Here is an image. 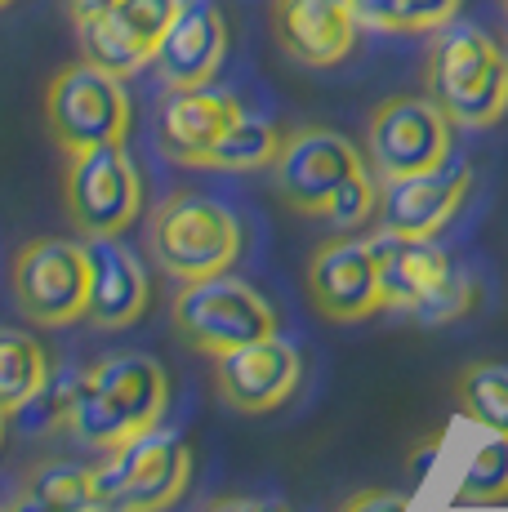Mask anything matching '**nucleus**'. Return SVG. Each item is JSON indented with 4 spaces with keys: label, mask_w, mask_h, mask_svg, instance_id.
Returning a JSON list of instances; mask_svg holds the SVG:
<instances>
[{
    "label": "nucleus",
    "mask_w": 508,
    "mask_h": 512,
    "mask_svg": "<svg viewBox=\"0 0 508 512\" xmlns=\"http://www.w3.org/2000/svg\"><path fill=\"white\" fill-rule=\"evenodd\" d=\"M170 410V374L152 352H107L67 388L63 419L76 441L112 450L161 428Z\"/></svg>",
    "instance_id": "f257e3e1"
},
{
    "label": "nucleus",
    "mask_w": 508,
    "mask_h": 512,
    "mask_svg": "<svg viewBox=\"0 0 508 512\" xmlns=\"http://www.w3.org/2000/svg\"><path fill=\"white\" fill-rule=\"evenodd\" d=\"M428 98L459 130H491L508 116V54L486 27L446 23L433 32L424 63Z\"/></svg>",
    "instance_id": "f03ea898"
},
{
    "label": "nucleus",
    "mask_w": 508,
    "mask_h": 512,
    "mask_svg": "<svg viewBox=\"0 0 508 512\" xmlns=\"http://www.w3.org/2000/svg\"><path fill=\"white\" fill-rule=\"evenodd\" d=\"M379 263L384 312H410L419 326H446L468 317L477 303V285L459 263L437 245V236H370Z\"/></svg>",
    "instance_id": "7ed1b4c3"
},
{
    "label": "nucleus",
    "mask_w": 508,
    "mask_h": 512,
    "mask_svg": "<svg viewBox=\"0 0 508 512\" xmlns=\"http://www.w3.org/2000/svg\"><path fill=\"white\" fill-rule=\"evenodd\" d=\"M152 259L179 285L223 277L241 259V223L228 205L210 201L201 192H174L156 205L148 228Z\"/></svg>",
    "instance_id": "20e7f679"
},
{
    "label": "nucleus",
    "mask_w": 508,
    "mask_h": 512,
    "mask_svg": "<svg viewBox=\"0 0 508 512\" xmlns=\"http://www.w3.org/2000/svg\"><path fill=\"white\" fill-rule=\"evenodd\" d=\"M192 468V446L170 428H152L125 446H112L94 468L99 512H170L188 495Z\"/></svg>",
    "instance_id": "39448f33"
},
{
    "label": "nucleus",
    "mask_w": 508,
    "mask_h": 512,
    "mask_svg": "<svg viewBox=\"0 0 508 512\" xmlns=\"http://www.w3.org/2000/svg\"><path fill=\"white\" fill-rule=\"evenodd\" d=\"M170 321L174 334L205 357H223V352H237L246 343L277 334V308L232 272L179 285L170 303Z\"/></svg>",
    "instance_id": "423d86ee"
},
{
    "label": "nucleus",
    "mask_w": 508,
    "mask_h": 512,
    "mask_svg": "<svg viewBox=\"0 0 508 512\" xmlns=\"http://www.w3.org/2000/svg\"><path fill=\"white\" fill-rule=\"evenodd\" d=\"M130 121L134 107L125 94V76L107 72L90 58L67 63L45 90V125H50L54 143L63 147V156L103 143H125Z\"/></svg>",
    "instance_id": "0eeeda50"
},
{
    "label": "nucleus",
    "mask_w": 508,
    "mask_h": 512,
    "mask_svg": "<svg viewBox=\"0 0 508 512\" xmlns=\"http://www.w3.org/2000/svg\"><path fill=\"white\" fill-rule=\"evenodd\" d=\"M14 303L32 326L63 330L90 317V254L85 241L67 236H41L14 254L9 268Z\"/></svg>",
    "instance_id": "6e6552de"
},
{
    "label": "nucleus",
    "mask_w": 508,
    "mask_h": 512,
    "mask_svg": "<svg viewBox=\"0 0 508 512\" xmlns=\"http://www.w3.org/2000/svg\"><path fill=\"white\" fill-rule=\"evenodd\" d=\"M63 205L81 236H121L143 214V179L125 143L85 147L67 156Z\"/></svg>",
    "instance_id": "1a4fd4ad"
},
{
    "label": "nucleus",
    "mask_w": 508,
    "mask_h": 512,
    "mask_svg": "<svg viewBox=\"0 0 508 512\" xmlns=\"http://www.w3.org/2000/svg\"><path fill=\"white\" fill-rule=\"evenodd\" d=\"M370 161L357 152L353 139L326 125H299L281 139V152L272 161L277 196L304 219H326L330 201L344 192L357 174H366Z\"/></svg>",
    "instance_id": "9d476101"
},
{
    "label": "nucleus",
    "mask_w": 508,
    "mask_h": 512,
    "mask_svg": "<svg viewBox=\"0 0 508 512\" xmlns=\"http://www.w3.org/2000/svg\"><path fill=\"white\" fill-rule=\"evenodd\" d=\"M455 125L428 94H397L370 112L366 161L375 179H406L451 161Z\"/></svg>",
    "instance_id": "9b49d317"
},
{
    "label": "nucleus",
    "mask_w": 508,
    "mask_h": 512,
    "mask_svg": "<svg viewBox=\"0 0 508 512\" xmlns=\"http://www.w3.org/2000/svg\"><path fill=\"white\" fill-rule=\"evenodd\" d=\"M308 299L335 326H357L384 312V294H379V263L370 241L353 232L326 236L308 259Z\"/></svg>",
    "instance_id": "f8f14e48"
},
{
    "label": "nucleus",
    "mask_w": 508,
    "mask_h": 512,
    "mask_svg": "<svg viewBox=\"0 0 508 512\" xmlns=\"http://www.w3.org/2000/svg\"><path fill=\"white\" fill-rule=\"evenodd\" d=\"M299 379H304V357H299L295 343L277 339V334L214 357V388L237 415H272V410H281L295 397Z\"/></svg>",
    "instance_id": "ddd939ff"
},
{
    "label": "nucleus",
    "mask_w": 508,
    "mask_h": 512,
    "mask_svg": "<svg viewBox=\"0 0 508 512\" xmlns=\"http://www.w3.org/2000/svg\"><path fill=\"white\" fill-rule=\"evenodd\" d=\"M179 9L183 0H116L99 18L81 23V54L116 76H134L156 58Z\"/></svg>",
    "instance_id": "4468645a"
},
{
    "label": "nucleus",
    "mask_w": 508,
    "mask_h": 512,
    "mask_svg": "<svg viewBox=\"0 0 508 512\" xmlns=\"http://www.w3.org/2000/svg\"><path fill=\"white\" fill-rule=\"evenodd\" d=\"M473 170L468 165H437L406 179H379V232L393 236H442L468 201Z\"/></svg>",
    "instance_id": "2eb2a0df"
},
{
    "label": "nucleus",
    "mask_w": 508,
    "mask_h": 512,
    "mask_svg": "<svg viewBox=\"0 0 508 512\" xmlns=\"http://www.w3.org/2000/svg\"><path fill=\"white\" fill-rule=\"evenodd\" d=\"M223 58H228V18H223V9L210 5V0H183L152 67L165 81V90H197V85H214Z\"/></svg>",
    "instance_id": "dca6fc26"
},
{
    "label": "nucleus",
    "mask_w": 508,
    "mask_h": 512,
    "mask_svg": "<svg viewBox=\"0 0 508 512\" xmlns=\"http://www.w3.org/2000/svg\"><path fill=\"white\" fill-rule=\"evenodd\" d=\"M90 254V317L94 330H130L152 303V277L121 236H85Z\"/></svg>",
    "instance_id": "f3484780"
},
{
    "label": "nucleus",
    "mask_w": 508,
    "mask_h": 512,
    "mask_svg": "<svg viewBox=\"0 0 508 512\" xmlns=\"http://www.w3.org/2000/svg\"><path fill=\"white\" fill-rule=\"evenodd\" d=\"M357 27L348 0H272V36L304 67L344 63L357 45Z\"/></svg>",
    "instance_id": "a211bd4d"
},
{
    "label": "nucleus",
    "mask_w": 508,
    "mask_h": 512,
    "mask_svg": "<svg viewBox=\"0 0 508 512\" xmlns=\"http://www.w3.org/2000/svg\"><path fill=\"white\" fill-rule=\"evenodd\" d=\"M246 107L232 94L214 90V85H197V90H170V98L161 103V125H156V139L161 152L174 165H197L205 170V156L214 152V143L228 134V125Z\"/></svg>",
    "instance_id": "6ab92c4d"
},
{
    "label": "nucleus",
    "mask_w": 508,
    "mask_h": 512,
    "mask_svg": "<svg viewBox=\"0 0 508 512\" xmlns=\"http://www.w3.org/2000/svg\"><path fill=\"white\" fill-rule=\"evenodd\" d=\"M45 392H50V352L27 330L0 326V410L18 415Z\"/></svg>",
    "instance_id": "aec40b11"
},
{
    "label": "nucleus",
    "mask_w": 508,
    "mask_h": 512,
    "mask_svg": "<svg viewBox=\"0 0 508 512\" xmlns=\"http://www.w3.org/2000/svg\"><path fill=\"white\" fill-rule=\"evenodd\" d=\"M281 139L286 134L259 112H241L237 121L228 125L214 152L205 156V170H232V174H246V170H272L281 152Z\"/></svg>",
    "instance_id": "412c9836"
},
{
    "label": "nucleus",
    "mask_w": 508,
    "mask_h": 512,
    "mask_svg": "<svg viewBox=\"0 0 508 512\" xmlns=\"http://www.w3.org/2000/svg\"><path fill=\"white\" fill-rule=\"evenodd\" d=\"M459 415L477 423L482 432L508 437V366L500 361H473L455 374Z\"/></svg>",
    "instance_id": "4be33fe9"
},
{
    "label": "nucleus",
    "mask_w": 508,
    "mask_h": 512,
    "mask_svg": "<svg viewBox=\"0 0 508 512\" xmlns=\"http://www.w3.org/2000/svg\"><path fill=\"white\" fill-rule=\"evenodd\" d=\"M23 490L54 512H99V481L94 468L76 464V459H41L27 472Z\"/></svg>",
    "instance_id": "5701e85b"
},
{
    "label": "nucleus",
    "mask_w": 508,
    "mask_h": 512,
    "mask_svg": "<svg viewBox=\"0 0 508 512\" xmlns=\"http://www.w3.org/2000/svg\"><path fill=\"white\" fill-rule=\"evenodd\" d=\"M451 504H459V508L508 504V437L486 432V441L473 450L464 477H459V490L451 495Z\"/></svg>",
    "instance_id": "b1692460"
},
{
    "label": "nucleus",
    "mask_w": 508,
    "mask_h": 512,
    "mask_svg": "<svg viewBox=\"0 0 508 512\" xmlns=\"http://www.w3.org/2000/svg\"><path fill=\"white\" fill-rule=\"evenodd\" d=\"M375 214H379V179H375V170H366L330 201L326 223L339 232H357V228H366Z\"/></svg>",
    "instance_id": "393cba45"
},
{
    "label": "nucleus",
    "mask_w": 508,
    "mask_h": 512,
    "mask_svg": "<svg viewBox=\"0 0 508 512\" xmlns=\"http://www.w3.org/2000/svg\"><path fill=\"white\" fill-rule=\"evenodd\" d=\"M464 0H402V18L397 32H437V27L455 23Z\"/></svg>",
    "instance_id": "a878e982"
},
{
    "label": "nucleus",
    "mask_w": 508,
    "mask_h": 512,
    "mask_svg": "<svg viewBox=\"0 0 508 512\" xmlns=\"http://www.w3.org/2000/svg\"><path fill=\"white\" fill-rule=\"evenodd\" d=\"M348 9L370 32H397V18H402V0H348Z\"/></svg>",
    "instance_id": "bb28decb"
},
{
    "label": "nucleus",
    "mask_w": 508,
    "mask_h": 512,
    "mask_svg": "<svg viewBox=\"0 0 508 512\" xmlns=\"http://www.w3.org/2000/svg\"><path fill=\"white\" fill-rule=\"evenodd\" d=\"M410 508V495L402 490H357L353 499H344L339 512H406Z\"/></svg>",
    "instance_id": "cd10ccee"
},
{
    "label": "nucleus",
    "mask_w": 508,
    "mask_h": 512,
    "mask_svg": "<svg viewBox=\"0 0 508 512\" xmlns=\"http://www.w3.org/2000/svg\"><path fill=\"white\" fill-rule=\"evenodd\" d=\"M201 512H290V508L272 495H223L214 504H205Z\"/></svg>",
    "instance_id": "c85d7f7f"
},
{
    "label": "nucleus",
    "mask_w": 508,
    "mask_h": 512,
    "mask_svg": "<svg viewBox=\"0 0 508 512\" xmlns=\"http://www.w3.org/2000/svg\"><path fill=\"white\" fill-rule=\"evenodd\" d=\"M67 5V14H72V23L81 27V23H90V18H99L103 9H112L116 0H63Z\"/></svg>",
    "instance_id": "c756f323"
},
{
    "label": "nucleus",
    "mask_w": 508,
    "mask_h": 512,
    "mask_svg": "<svg viewBox=\"0 0 508 512\" xmlns=\"http://www.w3.org/2000/svg\"><path fill=\"white\" fill-rule=\"evenodd\" d=\"M5 512H54L50 504H41V499H32V495H27V490H23V495H18L14 499V504H9Z\"/></svg>",
    "instance_id": "7c9ffc66"
},
{
    "label": "nucleus",
    "mask_w": 508,
    "mask_h": 512,
    "mask_svg": "<svg viewBox=\"0 0 508 512\" xmlns=\"http://www.w3.org/2000/svg\"><path fill=\"white\" fill-rule=\"evenodd\" d=\"M5 419H9V415H5V410H0V441H5Z\"/></svg>",
    "instance_id": "2f4dec72"
},
{
    "label": "nucleus",
    "mask_w": 508,
    "mask_h": 512,
    "mask_svg": "<svg viewBox=\"0 0 508 512\" xmlns=\"http://www.w3.org/2000/svg\"><path fill=\"white\" fill-rule=\"evenodd\" d=\"M5 5H14V0H0V9H5Z\"/></svg>",
    "instance_id": "473e14b6"
},
{
    "label": "nucleus",
    "mask_w": 508,
    "mask_h": 512,
    "mask_svg": "<svg viewBox=\"0 0 508 512\" xmlns=\"http://www.w3.org/2000/svg\"><path fill=\"white\" fill-rule=\"evenodd\" d=\"M504 14H508V0H504Z\"/></svg>",
    "instance_id": "72a5a7b5"
}]
</instances>
